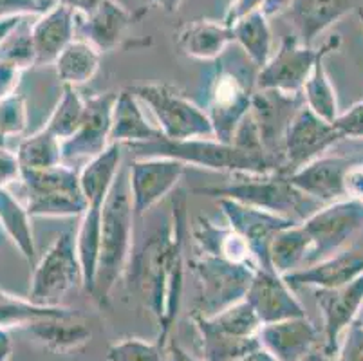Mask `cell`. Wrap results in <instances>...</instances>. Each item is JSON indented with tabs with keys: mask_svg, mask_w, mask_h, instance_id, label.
<instances>
[{
	"mask_svg": "<svg viewBox=\"0 0 363 361\" xmlns=\"http://www.w3.org/2000/svg\"><path fill=\"white\" fill-rule=\"evenodd\" d=\"M192 322L199 333L204 361H235L260 347L259 336L247 338V340L226 336L213 329L206 322V318L197 313H192Z\"/></svg>",
	"mask_w": 363,
	"mask_h": 361,
	"instance_id": "1f68e13d",
	"label": "cell"
},
{
	"mask_svg": "<svg viewBox=\"0 0 363 361\" xmlns=\"http://www.w3.org/2000/svg\"><path fill=\"white\" fill-rule=\"evenodd\" d=\"M16 179H21V163L16 154L0 145V188H8Z\"/></svg>",
	"mask_w": 363,
	"mask_h": 361,
	"instance_id": "f6af8a7d",
	"label": "cell"
},
{
	"mask_svg": "<svg viewBox=\"0 0 363 361\" xmlns=\"http://www.w3.org/2000/svg\"><path fill=\"white\" fill-rule=\"evenodd\" d=\"M184 167L181 161L168 157H134L128 172L132 208L136 218L143 217L148 210L156 206L161 199L167 197L179 179Z\"/></svg>",
	"mask_w": 363,
	"mask_h": 361,
	"instance_id": "9a60e30c",
	"label": "cell"
},
{
	"mask_svg": "<svg viewBox=\"0 0 363 361\" xmlns=\"http://www.w3.org/2000/svg\"><path fill=\"white\" fill-rule=\"evenodd\" d=\"M342 139H363V101L340 112L333 121Z\"/></svg>",
	"mask_w": 363,
	"mask_h": 361,
	"instance_id": "b9f144b4",
	"label": "cell"
},
{
	"mask_svg": "<svg viewBox=\"0 0 363 361\" xmlns=\"http://www.w3.org/2000/svg\"><path fill=\"white\" fill-rule=\"evenodd\" d=\"M216 62L204 112L212 121L216 138L223 143H232L237 127L252 111L257 72L253 69L230 67L224 55Z\"/></svg>",
	"mask_w": 363,
	"mask_h": 361,
	"instance_id": "5b68a950",
	"label": "cell"
},
{
	"mask_svg": "<svg viewBox=\"0 0 363 361\" xmlns=\"http://www.w3.org/2000/svg\"><path fill=\"white\" fill-rule=\"evenodd\" d=\"M128 174L120 168L112 184L101 213L100 253H98L96 277L91 296L100 307H107L111 293L127 270L132 255V226H134Z\"/></svg>",
	"mask_w": 363,
	"mask_h": 361,
	"instance_id": "7a4b0ae2",
	"label": "cell"
},
{
	"mask_svg": "<svg viewBox=\"0 0 363 361\" xmlns=\"http://www.w3.org/2000/svg\"><path fill=\"white\" fill-rule=\"evenodd\" d=\"M306 105L302 92L289 94L282 91H257L253 92L252 114L257 128H259L260 141L279 167L282 165L284 138L288 132L289 123L296 112Z\"/></svg>",
	"mask_w": 363,
	"mask_h": 361,
	"instance_id": "5bb4252c",
	"label": "cell"
},
{
	"mask_svg": "<svg viewBox=\"0 0 363 361\" xmlns=\"http://www.w3.org/2000/svg\"><path fill=\"white\" fill-rule=\"evenodd\" d=\"M340 45V36L335 35L322 44V52H320L318 60L315 62V67H313L311 74L306 79L302 89L303 101L311 109L315 114H318L320 118H323L325 121L333 123L336 119L338 112V101H336L335 87H333L331 79H329L328 69H325V64L323 60L331 51H335Z\"/></svg>",
	"mask_w": 363,
	"mask_h": 361,
	"instance_id": "83f0119b",
	"label": "cell"
},
{
	"mask_svg": "<svg viewBox=\"0 0 363 361\" xmlns=\"http://www.w3.org/2000/svg\"><path fill=\"white\" fill-rule=\"evenodd\" d=\"M363 274V250H345L308 267L284 274L291 289H336Z\"/></svg>",
	"mask_w": 363,
	"mask_h": 361,
	"instance_id": "ffe728a7",
	"label": "cell"
},
{
	"mask_svg": "<svg viewBox=\"0 0 363 361\" xmlns=\"http://www.w3.org/2000/svg\"><path fill=\"white\" fill-rule=\"evenodd\" d=\"M237 181L226 187H203L196 188V194L217 199H233L246 206L272 211V213L291 217V213L306 217L318 210L323 204L316 203L311 197L303 195L293 187L288 175L280 172L269 174H235Z\"/></svg>",
	"mask_w": 363,
	"mask_h": 361,
	"instance_id": "277c9868",
	"label": "cell"
},
{
	"mask_svg": "<svg viewBox=\"0 0 363 361\" xmlns=\"http://www.w3.org/2000/svg\"><path fill=\"white\" fill-rule=\"evenodd\" d=\"M84 287L76 235L65 231L45 251L35 266L28 298L40 306H58L62 298L76 287Z\"/></svg>",
	"mask_w": 363,
	"mask_h": 361,
	"instance_id": "ba28073f",
	"label": "cell"
},
{
	"mask_svg": "<svg viewBox=\"0 0 363 361\" xmlns=\"http://www.w3.org/2000/svg\"><path fill=\"white\" fill-rule=\"evenodd\" d=\"M121 168V145L112 143L98 157L87 161L80 172L82 191L87 204H105Z\"/></svg>",
	"mask_w": 363,
	"mask_h": 361,
	"instance_id": "f1b7e54d",
	"label": "cell"
},
{
	"mask_svg": "<svg viewBox=\"0 0 363 361\" xmlns=\"http://www.w3.org/2000/svg\"><path fill=\"white\" fill-rule=\"evenodd\" d=\"M28 15H44V11L35 0H0V20Z\"/></svg>",
	"mask_w": 363,
	"mask_h": 361,
	"instance_id": "ee69618b",
	"label": "cell"
},
{
	"mask_svg": "<svg viewBox=\"0 0 363 361\" xmlns=\"http://www.w3.org/2000/svg\"><path fill=\"white\" fill-rule=\"evenodd\" d=\"M352 159L345 155H325L315 159L306 167L288 175L293 187L298 188L303 195L311 197L320 204L338 203L347 199L345 194V175Z\"/></svg>",
	"mask_w": 363,
	"mask_h": 361,
	"instance_id": "ac0fdd59",
	"label": "cell"
},
{
	"mask_svg": "<svg viewBox=\"0 0 363 361\" xmlns=\"http://www.w3.org/2000/svg\"><path fill=\"white\" fill-rule=\"evenodd\" d=\"M74 309L62 306H40L33 304L29 298L21 300V298L8 294L6 291L0 289V326L8 327H28L29 323L44 320V318L64 316V314L72 313Z\"/></svg>",
	"mask_w": 363,
	"mask_h": 361,
	"instance_id": "d590c367",
	"label": "cell"
},
{
	"mask_svg": "<svg viewBox=\"0 0 363 361\" xmlns=\"http://www.w3.org/2000/svg\"><path fill=\"white\" fill-rule=\"evenodd\" d=\"M300 361H331V357H329L328 354L323 352V350L315 349V350H311V352H309L308 356L302 357V360H300Z\"/></svg>",
	"mask_w": 363,
	"mask_h": 361,
	"instance_id": "f5cc1de1",
	"label": "cell"
},
{
	"mask_svg": "<svg viewBox=\"0 0 363 361\" xmlns=\"http://www.w3.org/2000/svg\"><path fill=\"white\" fill-rule=\"evenodd\" d=\"M322 48L303 45L298 36H286L277 55L269 58L255 78L257 91H282L300 94L311 74Z\"/></svg>",
	"mask_w": 363,
	"mask_h": 361,
	"instance_id": "7c38bea8",
	"label": "cell"
},
{
	"mask_svg": "<svg viewBox=\"0 0 363 361\" xmlns=\"http://www.w3.org/2000/svg\"><path fill=\"white\" fill-rule=\"evenodd\" d=\"M293 291L277 271L257 270L246 293V302L253 307L262 326L306 316V309Z\"/></svg>",
	"mask_w": 363,
	"mask_h": 361,
	"instance_id": "e0dca14e",
	"label": "cell"
},
{
	"mask_svg": "<svg viewBox=\"0 0 363 361\" xmlns=\"http://www.w3.org/2000/svg\"><path fill=\"white\" fill-rule=\"evenodd\" d=\"M9 354H11V340L8 331L0 326V361H8Z\"/></svg>",
	"mask_w": 363,
	"mask_h": 361,
	"instance_id": "f907efd6",
	"label": "cell"
},
{
	"mask_svg": "<svg viewBox=\"0 0 363 361\" xmlns=\"http://www.w3.org/2000/svg\"><path fill=\"white\" fill-rule=\"evenodd\" d=\"M76 11L64 4L55 6L40 15L31 28L33 48L36 55V65L55 64L65 48L74 40Z\"/></svg>",
	"mask_w": 363,
	"mask_h": 361,
	"instance_id": "7402d4cb",
	"label": "cell"
},
{
	"mask_svg": "<svg viewBox=\"0 0 363 361\" xmlns=\"http://www.w3.org/2000/svg\"><path fill=\"white\" fill-rule=\"evenodd\" d=\"M118 92L108 91L85 99V114L74 135L62 141L64 165L74 168L80 161H91L111 147L112 111Z\"/></svg>",
	"mask_w": 363,
	"mask_h": 361,
	"instance_id": "8fae6325",
	"label": "cell"
},
{
	"mask_svg": "<svg viewBox=\"0 0 363 361\" xmlns=\"http://www.w3.org/2000/svg\"><path fill=\"white\" fill-rule=\"evenodd\" d=\"M192 235L197 248H199V253L259 267L252 248L247 246L246 240L233 228L217 226L210 218L201 215V217H197Z\"/></svg>",
	"mask_w": 363,
	"mask_h": 361,
	"instance_id": "484cf974",
	"label": "cell"
},
{
	"mask_svg": "<svg viewBox=\"0 0 363 361\" xmlns=\"http://www.w3.org/2000/svg\"><path fill=\"white\" fill-rule=\"evenodd\" d=\"M323 318V352L336 356L345 331L358 320L363 307V274L336 289H315Z\"/></svg>",
	"mask_w": 363,
	"mask_h": 361,
	"instance_id": "2e32d148",
	"label": "cell"
},
{
	"mask_svg": "<svg viewBox=\"0 0 363 361\" xmlns=\"http://www.w3.org/2000/svg\"><path fill=\"white\" fill-rule=\"evenodd\" d=\"M163 347L141 338H125L107 349V361H161Z\"/></svg>",
	"mask_w": 363,
	"mask_h": 361,
	"instance_id": "ab89813d",
	"label": "cell"
},
{
	"mask_svg": "<svg viewBox=\"0 0 363 361\" xmlns=\"http://www.w3.org/2000/svg\"><path fill=\"white\" fill-rule=\"evenodd\" d=\"M160 138H163V132L148 123L140 107V99L128 89L118 92L114 111H112L111 143H145V141H154Z\"/></svg>",
	"mask_w": 363,
	"mask_h": 361,
	"instance_id": "4316f807",
	"label": "cell"
},
{
	"mask_svg": "<svg viewBox=\"0 0 363 361\" xmlns=\"http://www.w3.org/2000/svg\"><path fill=\"white\" fill-rule=\"evenodd\" d=\"M168 361H197V360L194 356H190L184 349H181L177 343H170V347H168Z\"/></svg>",
	"mask_w": 363,
	"mask_h": 361,
	"instance_id": "c3c4849f",
	"label": "cell"
},
{
	"mask_svg": "<svg viewBox=\"0 0 363 361\" xmlns=\"http://www.w3.org/2000/svg\"><path fill=\"white\" fill-rule=\"evenodd\" d=\"M104 2L105 0H60V4L67 6V8H71L76 13H84L85 16L96 11Z\"/></svg>",
	"mask_w": 363,
	"mask_h": 361,
	"instance_id": "bcb514c9",
	"label": "cell"
},
{
	"mask_svg": "<svg viewBox=\"0 0 363 361\" xmlns=\"http://www.w3.org/2000/svg\"><path fill=\"white\" fill-rule=\"evenodd\" d=\"M303 230L311 238L306 266L325 260L345 250L352 238L363 230V203L343 199L338 203L323 204L302 221Z\"/></svg>",
	"mask_w": 363,
	"mask_h": 361,
	"instance_id": "9c48e42d",
	"label": "cell"
},
{
	"mask_svg": "<svg viewBox=\"0 0 363 361\" xmlns=\"http://www.w3.org/2000/svg\"><path fill=\"white\" fill-rule=\"evenodd\" d=\"M101 52L87 40H72L56 58L55 69L64 85H84L94 78L100 69Z\"/></svg>",
	"mask_w": 363,
	"mask_h": 361,
	"instance_id": "f546056e",
	"label": "cell"
},
{
	"mask_svg": "<svg viewBox=\"0 0 363 361\" xmlns=\"http://www.w3.org/2000/svg\"><path fill=\"white\" fill-rule=\"evenodd\" d=\"M35 2L38 6H40L42 11H44V13H48L49 9H52V8H55V6L60 4V0H35Z\"/></svg>",
	"mask_w": 363,
	"mask_h": 361,
	"instance_id": "db71d44e",
	"label": "cell"
},
{
	"mask_svg": "<svg viewBox=\"0 0 363 361\" xmlns=\"http://www.w3.org/2000/svg\"><path fill=\"white\" fill-rule=\"evenodd\" d=\"M186 237V199H172V218L147 237L136 255H130V280L143 287L150 313L156 318L160 334L156 342L167 347L184 287Z\"/></svg>",
	"mask_w": 363,
	"mask_h": 361,
	"instance_id": "6da1fadb",
	"label": "cell"
},
{
	"mask_svg": "<svg viewBox=\"0 0 363 361\" xmlns=\"http://www.w3.org/2000/svg\"><path fill=\"white\" fill-rule=\"evenodd\" d=\"M342 141L335 125L320 118L308 105H303L289 123L282 147L280 174L289 175L322 157L331 147Z\"/></svg>",
	"mask_w": 363,
	"mask_h": 361,
	"instance_id": "30bf717a",
	"label": "cell"
},
{
	"mask_svg": "<svg viewBox=\"0 0 363 361\" xmlns=\"http://www.w3.org/2000/svg\"><path fill=\"white\" fill-rule=\"evenodd\" d=\"M235 361H277V360L272 356V354L267 352L264 347H259V349L252 350V352H247L246 356L239 357V360H235Z\"/></svg>",
	"mask_w": 363,
	"mask_h": 361,
	"instance_id": "681fc988",
	"label": "cell"
},
{
	"mask_svg": "<svg viewBox=\"0 0 363 361\" xmlns=\"http://www.w3.org/2000/svg\"><path fill=\"white\" fill-rule=\"evenodd\" d=\"M128 91L150 107L164 138L174 139V141L194 138H216L212 121H210L206 112L170 85H132V87H128Z\"/></svg>",
	"mask_w": 363,
	"mask_h": 361,
	"instance_id": "52a82bcc",
	"label": "cell"
},
{
	"mask_svg": "<svg viewBox=\"0 0 363 361\" xmlns=\"http://www.w3.org/2000/svg\"><path fill=\"white\" fill-rule=\"evenodd\" d=\"M356 0H293L289 18L303 45H313L316 36L336 20L347 15Z\"/></svg>",
	"mask_w": 363,
	"mask_h": 361,
	"instance_id": "d4e9b609",
	"label": "cell"
},
{
	"mask_svg": "<svg viewBox=\"0 0 363 361\" xmlns=\"http://www.w3.org/2000/svg\"><path fill=\"white\" fill-rule=\"evenodd\" d=\"M232 28L244 55L257 69H262L272 58V29L267 16L262 11H253L237 20Z\"/></svg>",
	"mask_w": 363,
	"mask_h": 361,
	"instance_id": "d6a6232c",
	"label": "cell"
},
{
	"mask_svg": "<svg viewBox=\"0 0 363 361\" xmlns=\"http://www.w3.org/2000/svg\"><path fill=\"white\" fill-rule=\"evenodd\" d=\"M29 334L36 338L45 349L55 352H71L80 350L91 342L92 331L87 326L85 318L78 311L64 314V316H52L33 322L26 327Z\"/></svg>",
	"mask_w": 363,
	"mask_h": 361,
	"instance_id": "cb8c5ba5",
	"label": "cell"
},
{
	"mask_svg": "<svg viewBox=\"0 0 363 361\" xmlns=\"http://www.w3.org/2000/svg\"><path fill=\"white\" fill-rule=\"evenodd\" d=\"M29 112L26 98L18 92L0 99V145L11 135L22 134L28 127Z\"/></svg>",
	"mask_w": 363,
	"mask_h": 361,
	"instance_id": "f35d334b",
	"label": "cell"
},
{
	"mask_svg": "<svg viewBox=\"0 0 363 361\" xmlns=\"http://www.w3.org/2000/svg\"><path fill=\"white\" fill-rule=\"evenodd\" d=\"M206 322L219 333L226 334L232 338H240V340H247V338H257L259 331L262 327L260 318L253 311V307L246 302V298L240 302L233 304L228 309L220 311V313L213 314V316H204Z\"/></svg>",
	"mask_w": 363,
	"mask_h": 361,
	"instance_id": "8d00e7d4",
	"label": "cell"
},
{
	"mask_svg": "<svg viewBox=\"0 0 363 361\" xmlns=\"http://www.w3.org/2000/svg\"><path fill=\"white\" fill-rule=\"evenodd\" d=\"M148 2L160 6V8L164 9L167 13H176L183 0H148Z\"/></svg>",
	"mask_w": 363,
	"mask_h": 361,
	"instance_id": "816d5d0a",
	"label": "cell"
},
{
	"mask_svg": "<svg viewBox=\"0 0 363 361\" xmlns=\"http://www.w3.org/2000/svg\"><path fill=\"white\" fill-rule=\"evenodd\" d=\"M22 74H24V69L13 62L0 58V99L16 92Z\"/></svg>",
	"mask_w": 363,
	"mask_h": 361,
	"instance_id": "7bdbcfd3",
	"label": "cell"
},
{
	"mask_svg": "<svg viewBox=\"0 0 363 361\" xmlns=\"http://www.w3.org/2000/svg\"><path fill=\"white\" fill-rule=\"evenodd\" d=\"M0 226L4 228L22 257L29 264H35L36 248L35 238H33L31 215L24 204L13 197L8 188H0Z\"/></svg>",
	"mask_w": 363,
	"mask_h": 361,
	"instance_id": "836d02e7",
	"label": "cell"
},
{
	"mask_svg": "<svg viewBox=\"0 0 363 361\" xmlns=\"http://www.w3.org/2000/svg\"><path fill=\"white\" fill-rule=\"evenodd\" d=\"M145 13L147 8L128 11L116 0H105L96 11L85 16L84 22H76V29L82 33V38L91 42L98 51L107 52L121 45L128 29L140 22Z\"/></svg>",
	"mask_w": 363,
	"mask_h": 361,
	"instance_id": "44dd1931",
	"label": "cell"
},
{
	"mask_svg": "<svg viewBox=\"0 0 363 361\" xmlns=\"http://www.w3.org/2000/svg\"><path fill=\"white\" fill-rule=\"evenodd\" d=\"M260 347L277 361H300L316 349L318 331L308 316L264 323L259 331Z\"/></svg>",
	"mask_w": 363,
	"mask_h": 361,
	"instance_id": "d6986e66",
	"label": "cell"
},
{
	"mask_svg": "<svg viewBox=\"0 0 363 361\" xmlns=\"http://www.w3.org/2000/svg\"><path fill=\"white\" fill-rule=\"evenodd\" d=\"M134 157H168L190 167H203L210 170L232 172V174H269L277 172L272 165L246 154L233 143H223L217 138L174 139L160 138L145 143L127 145Z\"/></svg>",
	"mask_w": 363,
	"mask_h": 361,
	"instance_id": "3957f363",
	"label": "cell"
},
{
	"mask_svg": "<svg viewBox=\"0 0 363 361\" xmlns=\"http://www.w3.org/2000/svg\"><path fill=\"white\" fill-rule=\"evenodd\" d=\"M336 361H363V320L358 318L343 334Z\"/></svg>",
	"mask_w": 363,
	"mask_h": 361,
	"instance_id": "60d3db41",
	"label": "cell"
},
{
	"mask_svg": "<svg viewBox=\"0 0 363 361\" xmlns=\"http://www.w3.org/2000/svg\"><path fill=\"white\" fill-rule=\"evenodd\" d=\"M16 159L24 170H44L64 163L62 159V139L42 128L26 138L16 150Z\"/></svg>",
	"mask_w": 363,
	"mask_h": 361,
	"instance_id": "e575fe53",
	"label": "cell"
},
{
	"mask_svg": "<svg viewBox=\"0 0 363 361\" xmlns=\"http://www.w3.org/2000/svg\"><path fill=\"white\" fill-rule=\"evenodd\" d=\"M84 114L85 99L82 98L80 92L76 91V87L64 85L60 101L56 104L55 111L49 116L45 128L58 139L65 141V139L72 138L74 132L80 128L82 121H84Z\"/></svg>",
	"mask_w": 363,
	"mask_h": 361,
	"instance_id": "74e56055",
	"label": "cell"
},
{
	"mask_svg": "<svg viewBox=\"0 0 363 361\" xmlns=\"http://www.w3.org/2000/svg\"><path fill=\"white\" fill-rule=\"evenodd\" d=\"M24 18L26 16H11V18L0 20V48H2V44L9 38V35L24 22Z\"/></svg>",
	"mask_w": 363,
	"mask_h": 361,
	"instance_id": "7dc6e473",
	"label": "cell"
},
{
	"mask_svg": "<svg viewBox=\"0 0 363 361\" xmlns=\"http://www.w3.org/2000/svg\"><path fill=\"white\" fill-rule=\"evenodd\" d=\"M219 206L223 208L228 226L233 228L246 240L247 246L252 248L259 270H272L269 246H272L273 237L284 228L302 223L298 218L282 217V215L272 213V211L246 206L233 199H219Z\"/></svg>",
	"mask_w": 363,
	"mask_h": 361,
	"instance_id": "4fadbf2b",
	"label": "cell"
},
{
	"mask_svg": "<svg viewBox=\"0 0 363 361\" xmlns=\"http://www.w3.org/2000/svg\"><path fill=\"white\" fill-rule=\"evenodd\" d=\"M177 48L190 58L216 62L235 42L232 26L216 20H192L177 29Z\"/></svg>",
	"mask_w": 363,
	"mask_h": 361,
	"instance_id": "603a6c76",
	"label": "cell"
},
{
	"mask_svg": "<svg viewBox=\"0 0 363 361\" xmlns=\"http://www.w3.org/2000/svg\"><path fill=\"white\" fill-rule=\"evenodd\" d=\"M311 250V238L303 230L302 223H296L273 237L269 246V264L272 270L279 274H288L302 270Z\"/></svg>",
	"mask_w": 363,
	"mask_h": 361,
	"instance_id": "4dcf8cb0",
	"label": "cell"
},
{
	"mask_svg": "<svg viewBox=\"0 0 363 361\" xmlns=\"http://www.w3.org/2000/svg\"><path fill=\"white\" fill-rule=\"evenodd\" d=\"M188 267L196 274L199 286V298L194 313L201 316H213L244 300L255 271L259 270L204 253L188 260Z\"/></svg>",
	"mask_w": 363,
	"mask_h": 361,
	"instance_id": "8992f818",
	"label": "cell"
}]
</instances>
